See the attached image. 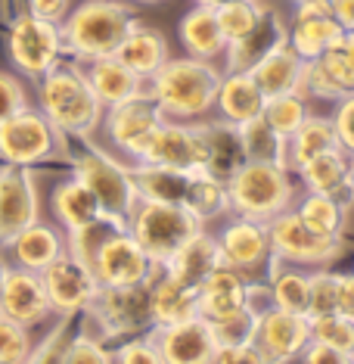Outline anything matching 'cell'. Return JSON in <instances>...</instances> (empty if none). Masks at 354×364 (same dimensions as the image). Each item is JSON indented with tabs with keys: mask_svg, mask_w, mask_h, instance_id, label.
<instances>
[{
	"mask_svg": "<svg viewBox=\"0 0 354 364\" xmlns=\"http://www.w3.org/2000/svg\"><path fill=\"white\" fill-rule=\"evenodd\" d=\"M221 78H224V72L215 63L196 60V56H177V60H168L155 72L146 90L159 103L165 119L202 122L215 109Z\"/></svg>",
	"mask_w": 354,
	"mask_h": 364,
	"instance_id": "cell-1",
	"label": "cell"
},
{
	"mask_svg": "<svg viewBox=\"0 0 354 364\" xmlns=\"http://www.w3.org/2000/svg\"><path fill=\"white\" fill-rule=\"evenodd\" d=\"M38 109L53 122L62 137H90L106 115V106L78 65H56L53 72L38 78Z\"/></svg>",
	"mask_w": 354,
	"mask_h": 364,
	"instance_id": "cell-2",
	"label": "cell"
},
{
	"mask_svg": "<svg viewBox=\"0 0 354 364\" xmlns=\"http://www.w3.org/2000/svg\"><path fill=\"white\" fill-rule=\"evenodd\" d=\"M134 26V13L121 0H84L60 22L62 47L78 63H94L115 56Z\"/></svg>",
	"mask_w": 354,
	"mask_h": 364,
	"instance_id": "cell-3",
	"label": "cell"
},
{
	"mask_svg": "<svg viewBox=\"0 0 354 364\" xmlns=\"http://www.w3.org/2000/svg\"><path fill=\"white\" fill-rule=\"evenodd\" d=\"M227 190L230 212H236V218L261 221V225H267L280 212L292 209L295 203L292 175L280 162H245L227 181Z\"/></svg>",
	"mask_w": 354,
	"mask_h": 364,
	"instance_id": "cell-4",
	"label": "cell"
},
{
	"mask_svg": "<svg viewBox=\"0 0 354 364\" xmlns=\"http://www.w3.org/2000/svg\"><path fill=\"white\" fill-rule=\"evenodd\" d=\"M128 230L134 234V240L143 246L146 255H150L155 264H168L171 255L193 234H199L202 225L184 205L140 200L128 218Z\"/></svg>",
	"mask_w": 354,
	"mask_h": 364,
	"instance_id": "cell-5",
	"label": "cell"
},
{
	"mask_svg": "<svg viewBox=\"0 0 354 364\" xmlns=\"http://www.w3.org/2000/svg\"><path fill=\"white\" fill-rule=\"evenodd\" d=\"M72 168H75V178L81 184L96 196L106 218L115 221L118 228H128L131 212H134V205L140 203L128 165L106 156L103 150H87V153L75 156Z\"/></svg>",
	"mask_w": 354,
	"mask_h": 364,
	"instance_id": "cell-6",
	"label": "cell"
},
{
	"mask_svg": "<svg viewBox=\"0 0 354 364\" xmlns=\"http://www.w3.org/2000/svg\"><path fill=\"white\" fill-rule=\"evenodd\" d=\"M84 314L96 324L103 339L143 336L155 327L153 324V305H150V284L100 287Z\"/></svg>",
	"mask_w": 354,
	"mask_h": 364,
	"instance_id": "cell-7",
	"label": "cell"
},
{
	"mask_svg": "<svg viewBox=\"0 0 354 364\" xmlns=\"http://www.w3.org/2000/svg\"><path fill=\"white\" fill-rule=\"evenodd\" d=\"M270 250L280 262L299 264V268H329L336 259H342V237H323L311 230L299 218L295 209L280 212L267 221Z\"/></svg>",
	"mask_w": 354,
	"mask_h": 364,
	"instance_id": "cell-8",
	"label": "cell"
},
{
	"mask_svg": "<svg viewBox=\"0 0 354 364\" xmlns=\"http://www.w3.org/2000/svg\"><path fill=\"white\" fill-rule=\"evenodd\" d=\"M62 146V134L53 128L35 106H26L6 122H0V159L6 165H19V168H31V165L53 159Z\"/></svg>",
	"mask_w": 354,
	"mask_h": 364,
	"instance_id": "cell-9",
	"label": "cell"
},
{
	"mask_svg": "<svg viewBox=\"0 0 354 364\" xmlns=\"http://www.w3.org/2000/svg\"><path fill=\"white\" fill-rule=\"evenodd\" d=\"M6 50H10L13 65L26 78H44L60 65V56L65 53L62 47V31L56 22L38 19V16H19L6 38Z\"/></svg>",
	"mask_w": 354,
	"mask_h": 364,
	"instance_id": "cell-10",
	"label": "cell"
},
{
	"mask_svg": "<svg viewBox=\"0 0 354 364\" xmlns=\"http://www.w3.org/2000/svg\"><path fill=\"white\" fill-rule=\"evenodd\" d=\"M155 264L128 228H112L96 246L90 271L100 287H137L155 274Z\"/></svg>",
	"mask_w": 354,
	"mask_h": 364,
	"instance_id": "cell-11",
	"label": "cell"
},
{
	"mask_svg": "<svg viewBox=\"0 0 354 364\" xmlns=\"http://www.w3.org/2000/svg\"><path fill=\"white\" fill-rule=\"evenodd\" d=\"M40 280H44V289H47V299H50L53 314H60L65 321L84 314L90 309V302H94L96 289H100L90 264H84L69 250H65L53 264H47V268L40 271Z\"/></svg>",
	"mask_w": 354,
	"mask_h": 364,
	"instance_id": "cell-12",
	"label": "cell"
},
{
	"mask_svg": "<svg viewBox=\"0 0 354 364\" xmlns=\"http://www.w3.org/2000/svg\"><path fill=\"white\" fill-rule=\"evenodd\" d=\"M165 122V112L159 109V103L150 97V90L140 97H131V100L109 106L103 115V131L109 137V144L118 153L131 156V159H140L146 140L153 137V131Z\"/></svg>",
	"mask_w": 354,
	"mask_h": 364,
	"instance_id": "cell-13",
	"label": "cell"
},
{
	"mask_svg": "<svg viewBox=\"0 0 354 364\" xmlns=\"http://www.w3.org/2000/svg\"><path fill=\"white\" fill-rule=\"evenodd\" d=\"M137 162L150 165H165V168L177 171H196L205 165V146L202 134L196 122H175L165 119L159 128L153 131V137L146 140L143 153Z\"/></svg>",
	"mask_w": 354,
	"mask_h": 364,
	"instance_id": "cell-14",
	"label": "cell"
},
{
	"mask_svg": "<svg viewBox=\"0 0 354 364\" xmlns=\"http://www.w3.org/2000/svg\"><path fill=\"white\" fill-rule=\"evenodd\" d=\"M252 343L267 358V364H289L302 358V352L311 343V318L283 309H270L255 321Z\"/></svg>",
	"mask_w": 354,
	"mask_h": 364,
	"instance_id": "cell-15",
	"label": "cell"
},
{
	"mask_svg": "<svg viewBox=\"0 0 354 364\" xmlns=\"http://www.w3.org/2000/svg\"><path fill=\"white\" fill-rule=\"evenodd\" d=\"M38 218L40 196L31 171L19 165L0 168V246H6L19 230L35 225Z\"/></svg>",
	"mask_w": 354,
	"mask_h": 364,
	"instance_id": "cell-16",
	"label": "cell"
},
{
	"mask_svg": "<svg viewBox=\"0 0 354 364\" xmlns=\"http://www.w3.org/2000/svg\"><path fill=\"white\" fill-rule=\"evenodd\" d=\"M150 336L159 346V355L165 364H215L221 349L215 330L202 318L184 321V324L153 327Z\"/></svg>",
	"mask_w": 354,
	"mask_h": 364,
	"instance_id": "cell-17",
	"label": "cell"
},
{
	"mask_svg": "<svg viewBox=\"0 0 354 364\" xmlns=\"http://www.w3.org/2000/svg\"><path fill=\"white\" fill-rule=\"evenodd\" d=\"M0 314L4 318L16 321L22 327H38L44 324L53 314L50 299H47L44 280L35 271L16 268V264H6L4 271V289H0Z\"/></svg>",
	"mask_w": 354,
	"mask_h": 364,
	"instance_id": "cell-18",
	"label": "cell"
},
{
	"mask_svg": "<svg viewBox=\"0 0 354 364\" xmlns=\"http://www.w3.org/2000/svg\"><path fill=\"white\" fill-rule=\"evenodd\" d=\"M218 250H221V262L230 268L243 271V274H258L265 271L274 250H270V234L267 225L261 221H249V218H236L218 234Z\"/></svg>",
	"mask_w": 354,
	"mask_h": 364,
	"instance_id": "cell-19",
	"label": "cell"
},
{
	"mask_svg": "<svg viewBox=\"0 0 354 364\" xmlns=\"http://www.w3.org/2000/svg\"><path fill=\"white\" fill-rule=\"evenodd\" d=\"M345 28L336 22L329 0H299L289 26V44L304 60H314L342 41Z\"/></svg>",
	"mask_w": 354,
	"mask_h": 364,
	"instance_id": "cell-20",
	"label": "cell"
},
{
	"mask_svg": "<svg viewBox=\"0 0 354 364\" xmlns=\"http://www.w3.org/2000/svg\"><path fill=\"white\" fill-rule=\"evenodd\" d=\"M69 250V240L60 228L47 225V221H35V225H28L26 230H19L10 243L0 246V252L10 255V262L16 268H26V271H40L47 268V264H53L60 255Z\"/></svg>",
	"mask_w": 354,
	"mask_h": 364,
	"instance_id": "cell-21",
	"label": "cell"
},
{
	"mask_svg": "<svg viewBox=\"0 0 354 364\" xmlns=\"http://www.w3.org/2000/svg\"><path fill=\"white\" fill-rule=\"evenodd\" d=\"M199 125V134H202V146H205V165L202 171H209L211 178L218 181H227L249 162L245 156V146H243V137H240V125H230L224 119H215V122H196Z\"/></svg>",
	"mask_w": 354,
	"mask_h": 364,
	"instance_id": "cell-22",
	"label": "cell"
},
{
	"mask_svg": "<svg viewBox=\"0 0 354 364\" xmlns=\"http://www.w3.org/2000/svg\"><path fill=\"white\" fill-rule=\"evenodd\" d=\"M146 284H150V305H153L155 327L184 324V321L199 318V296H196V287L171 277L162 264L155 268V274L146 280Z\"/></svg>",
	"mask_w": 354,
	"mask_h": 364,
	"instance_id": "cell-23",
	"label": "cell"
},
{
	"mask_svg": "<svg viewBox=\"0 0 354 364\" xmlns=\"http://www.w3.org/2000/svg\"><path fill=\"white\" fill-rule=\"evenodd\" d=\"M304 69H308V60L299 56V50H295L289 41H283V44L274 47L265 60L255 65L252 78L267 100L270 97H283V94L304 97Z\"/></svg>",
	"mask_w": 354,
	"mask_h": 364,
	"instance_id": "cell-24",
	"label": "cell"
},
{
	"mask_svg": "<svg viewBox=\"0 0 354 364\" xmlns=\"http://www.w3.org/2000/svg\"><path fill=\"white\" fill-rule=\"evenodd\" d=\"M249 280H252L249 274H243V271L221 262L218 268L196 287V296H199V318L215 324V321L227 318V314L240 311Z\"/></svg>",
	"mask_w": 354,
	"mask_h": 364,
	"instance_id": "cell-25",
	"label": "cell"
},
{
	"mask_svg": "<svg viewBox=\"0 0 354 364\" xmlns=\"http://www.w3.org/2000/svg\"><path fill=\"white\" fill-rule=\"evenodd\" d=\"M84 75H87L90 87H94V94L100 97V103L106 109L131 100V97L146 94V85H150V81L134 75L118 56H103V60L84 63Z\"/></svg>",
	"mask_w": 354,
	"mask_h": 364,
	"instance_id": "cell-26",
	"label": "cell"
},
{
	"mask_svg": "<svg viewBox=\"0 0 354 364\" xmlns=\"http://www.w3.org/2000/svg\"><path fill=\"white\" fill-rule=\"evenodd\" d=\"M320 97V100H342L354 94V72L345 63L342 47H329L314 60H308L304 69V97Z\"/></svg>",
	"mask_w": 354,
	"mask_h": 364,
	"instance_id": "cell-27",
	"label": "cell"
},
{
	"mask_svg": "<svg viewBox=\"0 0 354 364\" xmlns=\"http://www.w3.org/2000/svg\"><path fill=\"white\" fill-rule=\"evenodd\" d=\"M265 103H267V97L255 85L252 72H227L221 78L218 97H215L218 119L230 122V125H243V122L265 112Z\"/></svg>",
	"mask_w": 354,
	"mask_h": 364,
	"instance_id": "cell-28",
	"label": "cell"
},
{
	"mask_svg": "<svg viewBox=\"0 0 354 364\" xmlns=\"http://www.w3.org/2000/svg\"><path fill=\"white\" fill-rule=\"evenodd\" d=\"M283 41H289V28H283V22L270 10H261V19L252 28V35H245L236 44H227V72H252Z\"/></svg>",
	"mask_w": 354,
	"mask_h": 364,
	"instance_id": "cell-29",
	"label": "cell"
},
{
	"mask_svg": "<svg viewBox=\"0 0 354 364\" xmlns=\"http://www.w3.org/2000/svg\"><path fill=\"white\" fill-rule=\"evenodd\" d=\"M221 264V250H218V237L209 234V230H199V234H193L187 240L180 250L171 255L168 264H162L165 271H168L171 277L184 280V284L190 287H199L205 277L211 274Z\"/></svg>",
	"mask_w": 354,
	"mask_h": 364,
	"instance_id": "cell-30",
	"label": "cell"
},
{
	"mask_svg": "<svg viewBox=\"0 0 354 364\" xmlns=\"http://www.w3.org/2000/svg\"><path fill=\"white\" fill-rule=\"evenodd\" d=\"M50 205H53V215H56V221L62 225L65 234L81 230V228H90V225H96V221L106 218L100 203H96V196L90 193V190L81 184L75 175L53 187Z\"/></svg>",
	"mask_w": 354,
	"mask_h": 364,
	"instance_id": "cell-31",
	"label": "cell"
},
{
	"mask_svg": "<svg viewBox=\"0 0 354 364\" xmlns=\"http://www.w3.org/2000/svg\"><path fill=\"white\" fill-rule=\"evenodd\" d=\"M180 44H184L187 56L196 60H215V56L227 53V38L218 26V13L211 6H193L190 13L180 19Z\"/></svg>",
	"mask_w": 354,
	"mask_h": 364,
	"instance_id": "cell-32",
	"label": "cell"
},
{
	"mask_svg": "<svg viewBox=\"0 0 354 364\" xmlns=\"http://www.w3.org/2000/svg\"><path fill=\"white\" fill-rule=\"evenodd\" d=\"M115 56H118V60L125 63L134 75L143 78V81H150L155 72H159L162 65L171 60L168 41H165L162 31L143 28V26H134L128 31V38L121 41V47L115 50Z\"/></svg>",
	"mask_w": 354,
	"mask_h": 364,
	"instance_id": "cell-33",
	"label": "cell"
},
{
	"mask_svg": "<svg viewBox=\"0 0 354 364\" xmlns=\"http://www.w3.org/2000/svg\"><path fill=\"white\" fill-rule=\"evenodd\" d=\"M339 131H336V122L326 119V115H308V119L299 125V131L286 140V168L299 171L304 162H311L320 153L339 150Z\"/></svg>",
	"mask_w": 354,
	"mask_h": 364,
	"instance_id": "cell-34",
	"label": "cell"
},
{
	"mask_svg": "<svg viewBox=\"0 0 354 364\" xmlns=\"http://www.w3.org/2000/svg\"><path fill=\"white\" fill-rule=\"evenodd\" d=\"M348 171H351V156L342 150H329L304 162L295 175H299L304 193H329V196H345L348 193Z\"/></svg>",
	"mask_w": 354,
	"mask_h": 364,
	"instance_id": "cell-35",
	"label": "cell"
},
{
	"mask_svg": "<svg viewBox=\"0 0 354 364\" xmlns=\"http://www.w3.org/2000/svg\"><path fill=\"white\" fill-rule=\"evenodd\" d=\"M131 178H134V187H137L140 200L184 205L187 184H190V171H177V168H165V165L137 162V165H131Z\"/></svg>",
	"mask_w": 354,
	"mask_h": 364,
	"instance_id": "cell-36",
	"label": "cell"
},
{
	"mask_svg": "<svg viewBox=\"0 0 354 364\" xmlns=\"http://www.w3.org/2000/svg\"><path fill=\"white\" fill-rule=\"evenodd\" d=\"M267 284H270V293H274L277 309L308 314V305H311V271L308 268L286 264L274 255L267 264Z\"/></svg>",
	"mask_w": 354,
	"mask_h": 364,
	"instance_id": "cell-37",
	"label": "cell"
},
{
	"mask_svg": "<svg viewBox=\"0 0 354 364\" xmlns=\"http://www.w3.org/2000/svg\"><path fill=\"white\" fill-rule=\"evenodd\" d=\"M184 209L205 228L209 221H215L224 212H230V190H227L224 181H218V178H211L209 171L196 168V171H190Z\"/></svg>",
	"mask_w": 354,
	"mask_h": 364,
	"instance_id": "cell-38",
	"label": "cell"
},
{
	"mask_svg": "<svg viewBox=\"0 0 354 364\" xmlns=\"http://www.w3.org/2000/svg\"><path fill=\"white\" fill-rule=\"evenodd\" d=\"M299 212V218L311 230L323 237H342L345 218H348V205L342 203V196H329V193H304L299 205H292Z\"/></svg>",
	"mask_w": 354,
	"mask_h": 364,
	"instance_id": "cell-39",
	"label": "cell"
},
{
	"mask_svg": "<svg viewBox=\"0 0 354 364\" xmlns=\"http://www.w3.org/2000/svg\"><path fill=\"white\" fill-rule=\"evenodd\" d=\"M240 137H243L249 162H280V165H286V140L267 125L265 115H255V119L243 122Z\"/></svg>",
	"mask_w": 354,
	"mask_h": 364,
	"instance_id": "cell-40",
	"label": "cell"
},
{
	"mask_svg": "<svg viewBox=\"0 0 354 364\" xmlns=\"http://www.w3.org/2000/svg\"><path fill=\"white\" fill-rule=\"evenodd\" d=\"M265 122L277 131L283 140H289L299 125L308 119V106H304V97L302 94H283V97H270L265 103Z\"/></svg>",
	"mask_w": 354,
	"mask_h": 364,
	"instance_id": "cell-41",
	"label": "cell"
},
{
	"mask_svg": "<svg viewBox=\"0 0 354 364\" xmlns=\"http://www.w3.org/2000/svg\"><path fill=\"white\" fill-rule=\"evenodd\" d=\"M215 13H218V26L224 31L227 44H236L245 35H252V28L261 19V6L252 4V0H233V4L218 6Z\"/></svg>",
	"mask_w": 354,
	"mask_h": 364,
	"instance_id": "cell-42",
	"label": "cell"
},
{
	"mask_svg": "<svg viewBox=\"0 0 354 364\" xmlns=\"http://www.w3.org/2000/svg\"><path fill=\"white\" fill-rule=\"evenodd\" d=\"M311 339L354 355V321L345 318V314H339V311L311 318Z\"/></svg>",
	"mask_w": 354,
	"mask_h": 364,
	"instance_id": "cell-43",
	"label": "cell"
},
{
	"mask_svg": "<svg viewBox=\"0 0 354 364\" xmlns=\"http://www.w3.org/2000/svg\"><path fill=\"white\" fill-rule=\"evenodd\" d=\"M35 343H31L28 327L0 314V364H26Z\"/></svg>",
	"mask_w": 354,
	"mask_h": 364,
	"instance_id": "cell-44",
	"label": "cell"
},
{
	"mask_svg": "<svg viewBox=\"0 0 354 364\" xmlns=\"http://www.w3.org/2000/svg\"><path fill=\"white\" fill-rule=\"evenodd\" d=\"M62 364H115V358H112V349L106 346L103 336L78 333V336L69 339V346H65Z\"/></svg>",
	"mask_w": 354,
	"mask_h": 364,
	"instance_id": "cell-45",
	"label": "cell"
},
{
	"mask_svg": "<svg viewBox=\"0 0 354 364\" xmlns=\"http://www.w3.org/2000/svg\"><path fill=\"white\" fill-rule=\"evenodd\" d=\"M336 311V274L329 268H311V305L308 318Z\"/></svg>",
	"mask_w": 354,
	"mask_h": 364,
	"instance_id": "cell-46",
	"label": "cell"
},
{
	"mask_svg": "<svg viewBox=\"0 0 354 364\" xmlns=\"http://www.w3.org/2000/svg\"><path fill=\"white\" fill-rule=\"evenodd\" d=\"M215 330V339L218 346H240V343H252L255 336V318L245 309L227 314V318H221L211 324Z\"/></svg>",
	"mask_w": 354,
	"mask_h": 364,
	"instance_id": "cell-47",
	"label": "cell"
},
{
	"mask_svg": "<svg viewBox=\"0 0 354 364\" xmlns=\"http://www.w3.org/2000/svg\"><path fill=\"white\" fill-rule=\"evenodd\" d=\"M112 358L115 364H165L159 355V346L153 343L150 333L125 339L118 349H112Z\"/></svg>",
	"mask_w": 354,
	"mask_h": 364,
	"instance_id": "cell-48",
	"label": "cell"
},
{
	"mask_svg": "<svg viewBox=\"0 0 354 364\" xmlns=\"http://www.w3.org/2000/svg\"><path fill=\"white\" fill-rule=\"evenodd\" d=\"M69 321H60L53 330H50V336L44 339L40 346H35L28 355V361L26 364H62L65 358V346H69Z\"/></svg>",
	"mask_w": 354,
	"mask_h": 364,
	"instance_id": "cell-49",
	"label": "cell"
},
{
	"mask_svg": "<svg viewBox=\"0 0 354 364\" xmlns=\"http://www.w3.org/2000/svg\"><path fill=\"white\" fill-rule=\"evenodd\" d=\"M28 106V90L19 81V75L0 69V122H6L10 115Z\"/></svg>",
	"mask_w": 354,
	"mask_h": 364,
	"instance_id": "cell-50",
	"label": "cell"
},
{
	"mask_svg": "<svg viewBox=\"0 0 354 364\" xmlns=\"http://www.w3.org/2000/svg\"><path fill=\"white\" fill-rule=\"evenodd\" d=\"M243 309L249 311L255 321H258L261 314H267L270 309H277V305H274V293H270V284H267V280H249V284H245Z\"/></svg>",
	"mask_w": 354,
	"mask_h": 364,
	"instance_id": "cell-51",
	"label": "cell"
},
{
	"mask_svg": "<svg viewBox=\"0 0 354 364\" xmlns=\"http://www.w3.org/2000/svg\"><path fill=\"white\" fill-rule=\"evenodd\" d=\"M333 122H336V131H339L342 150L348 156H354V94H348V97H342L339 100Z\"/></svg>",
	"mask_w": 354,
	"mask_h": 364,
	"instance_id": "cell-52",
	"label": "cell"
},
{
	"mask_svg": "<svg viewBox=\"0 0 354 364\" xmlns=\"http://www.w3.org/2000/svg\"><path fill=\"white\" fill-rule=\"evenodd\" d=\"M302 361L304 364H354V355L342 352V349H333V346H326V343H317V339H311L308 349L302 352Z\"/></svg>",
	"mask_w": 354,
	"mask_h": 364,
	"instance_id": "cell-53",
	"label": "cell"
},
{
	"mask_svg": "<svg viewBox=\"0 0 354 364\" xmlns=\"http://www.w3.org/2000/svg\"><path fill=\"white\" fill-rule=\"evenodd\" d=\"M215 364H267V358L258 352L255 343H240V346H221Z\"/></svg>",
	"mask_w": 354,
	"mask_h": 364,
	"instance_id": "cell-54",
	"label": "cell"
},
{
	"mask_svg": "<svg viewBox=\"0 0 354 364\" xmlns=\"http://www.w3.org/2000/svg\"><path fill=\"white\" fill-rule=\"evenodd\" d=\"M72 10V0H28V13L38 16V19H47V22H60L69 16Z\"/></svg>",
	"mask_w": 354,
	"mask_h": 364,
	"instance_id": "cell-55",
	"label": "cell"
},
{
	"mask_svg": "<svg viewBox=\"0 0 354 364\" xmlns=\"http://www.w3.org/2000/svg\"><path fill=\"white\" fill-rule=\"evenodd\" d=\"M336 311L354 321V271L336 274Z\"/></svg>",
	"mask_w": 354,
	"mask_h": 364,
	"instance_id": "cell-56",
	"label": "cell"
},
{
	"mask_svg": "<svg viewBox=\"0 0 354 364\" xmlns=\"http://www.w3.org/2000/svg\"><path fill=\"white\" fill-rule=\"evenodd\" d=\"M329 10L345 31H354V0H329Z\"/></svg>",
	"mask_w": 354,
	"mask_h": 364,
	"instance_id": "cell-57",
	"label": "cell"
},
{
	"mask_svg": "<svg viewBox=\"0 0 354 364\" xmlns=\"http://www.w3.org/2000/svg\"><path fill=\"white\" fill-rule=\"evenodd\" d=\"M339 47H342L345 63H348V65H351V72H354V31H345L342 41H339Z\"/></svg>",
	"mask_w": 354,
	"mask_h": 364,
	"instance_id": "cell-58",
	"label": "cell"
},
{
	"mask_svg": "<svg viewBox=\"0 0 354 364\" xmlns=\"http://www.w3.org/2000/svg\"><path fill=\"white\" fill-rule=\"evenodd\" d=\"M199 6H211V10H218V6H224V4H233V0H196Z\"/></svg>",
	"mask_w": 354,
	"mask_h": 364,
	"instance_id": "cell-59",
	"label": "cell"
},
{
	"mask_svg": "<svg viewBox=\"0 0 354 364\" xmlns=\"http://www.w3.org/2000/svg\"><path fill=\"white\" fill-rule=\"evenodd\" d=\"M348 193L354 196V156H351V171H348Z\"/></svg>",
	"mask_w": 354,
	"mask_h": 364,
	"instance_id": "cell-60",
	"label": "cell"
},
{
	"mask_svg": "<svg viewBox=\"0 0 354 364\" xmlns=\"http://www.w3.org/2000/svg\"><path fill=\"white\" fill-rule=\"evenodd\" d=\"M4 271H6V262H4V255H0V289H4Z\"/></svg>",
	"mask_w": 354,
	"mask_h": 364,
	"instance_id": "cell-61",
	"label": "cell"
},
{
	"mask_svg": "<svg viewBox=\"0 0 354 364\" xmlns=\"http://www.w3.org/2000/svg\"><path fill=\"white\" fill-rule=\"evenodd\" d=\"M137 4H159V0H137Z\"/></svg>",
	"mask_w": 354,
	"mask_h": 364,
	"instance_id": "cell-62",
	"label": "cell"
}]
</instances>
